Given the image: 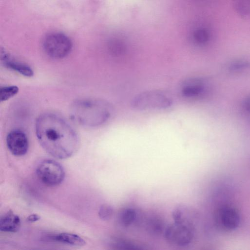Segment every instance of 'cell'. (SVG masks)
Returning <instances> with one entry per match:
<instances>
[{
  "instance_id": "2",
  "label": "cell",
  "mask_w": 250,
  "mask_h": 250,
  "mask_svg": "<svg viewBox=\"0 0 250 250\" xmlns=\"http://www.w3.org/2000/svg\"><path fill=\"white\" fill-rule=\"evenodd\" d=\"M113 112V106L103 100H82L76 101L71 108V114L79 124L87 126H99L106 122Z\"/></svg>"
},
{
  "instance_id": "6",
  "label": "cell",
  "mask_w": 250,
  "mask_h": 250,
  "mask_svg": "<svg viewBox=\"0 0 250 250\" xmlns=\"http://www.w3.org/2000/svg\"><path fill=\"white\" fill-rule=\"evenodd\" d=\"M36 174L44 184L50 187L60 185L65 177V172L62 166L51 159L42 161L37 167Z\"/></svg>"
},
{
  "instance_id": "17",
  "label": "cell",
  "mask_w": 250,
  "mask_h": 250,
  "mask_svg": "<svg viewBox=\"0 0 250 250\" xmlns=\"http://www.w3.org/2000/svg\"><path fill=\"white\" fill-rule=\"evenodd\" d=\"M19 91L17 86H7L0 88V100L1 102L5 101L16 95Z\"/></svg>"
},
{
  "instance_id": "4",
  "label": "cell",
  "mask_w": 250,
  "mask_h": 250,
  "mask_svg": "<svg viewBox=\"0 0 250 250\" xmlns=\"http://www.w3.org/2000/svg\"><path fill=\"white\" fill-rule=\"evenodd\" d=\"M43 48L47 55L60 59L67 56L71 52L72 42L63 33L52 32L47 34L43 40Z\"/></svg>"
},
{
  "instance_id": "5",
  "label": "cell",
  "mask_w": 250,
  "mask_h": 250,
  "mask_svg": "<svg viewBox=\"0 0 250 250\" xmlns=\"http://www.w3.org/2000/svg\"><path fill=\"white\" fill-rule=\"evenodd\" d=\"M165 238L169 242L180 246L190 243L194 237V227L191 222L184 220L175 222L166 227Z\"/></svg>"
},
{
  "instance_id": "10",
  "label": "cell",
  "mask_w": 250,
  "mask_h": 250,
  "mask_svg": "<svg viewBox=\"0 0 250 250\" xmlns=\"http://www.w3.org/2000/svg\"><path fill=\"white\" fill-rule=\"evenodd\" d=\"M19 216L9 210L2 215L0 219V230L3 232H15L21 226Z\"/></svg>"
},
{
  "instance_id": "3",
  "label": "cell",
  "mask_w": 250,
  "mask_h": 250,
  "mask_svg": "<svg viewBox=\"0 0 250 250\" xmlns=\"http://www.w3.org/2000/svg\"><path fill=\"white\" fill-rule=\"evenodd\" d=\"M173 104V99L168 93L158 90H148L136 95L131 102L132 106L139 110H161Z\"/></svg>"
},
{
  "instance_id": "12",
  "label": "cell",
  "mask_w": 250,
  "mask_h": 250,
  "mask_svg": "<svg viewBox=\"0 0 250 250\" xmlns=\"http://www.w3.org/2000/svg\"><path fill=\"white\" fill-rule=\"evenodd\" d=\"M145 227L150 234L154 235L161 234L165 229L163 220L156 216H151L146 219Z\"/></svg>"
},
{
  "instance_id": "16",
  "label": "cell",
  "mask_w": 250,
  "mask_h": 250,
  "mask_svg": "<svg viewBox=\"0 0 250 250\" xmlns=\"http://www.w3.org/2000/svg\"><path fill=\"white\" fill-rule=\"evenodd\" d=\"M113 246L120 250H136L144 249L142 246L138 245L127 240L122 238H115L113 241Z\"/></svg>"
},
{
  "instance_id": "7",
  "label": "cell",
  "mask_w": 250,
  "mask_h": 250,
  "mask_svg": "<svg viewBox=\"0 0 250 250\" xmlns=\"http://www.w3.org/2000/svg\"><path fill=\"white\" fill-rule=\"evenodd\" d=\"M7 146L11 153L16 156H21L27 152L29 143L26 135L20 130L10 132L6 137Z\"/></svg>"
},
{
  "instance_id": "13",
  "label": "cell",
  "mask_w": 250,
  "mask_h": 250,
  "mask_svg": "<svg viewBox=\"0 0 250 250\" xmlns=\"http://www.w3.org/2000/svg\"><path fill=\"white\" fill-rule=\"evenodd\" d=\"M227 70L231 73H238L250 69V59L241 58L229 62Z\"/></svg>"
},
{
  "instance_id": "19",
  "label": "cell",
  "mask_w": 250,
  "mask_h": 250,
  "mask_svg": "<svg viewBox=\"0 0 250 250\" xmlns=\"http://www.w3.org/2000/svg\"><path fill=\"white\" fill-rule=\"evenodd\" d=\"M113 214V209L109 205L104 204L99 210L98 214L100 218L103 220H109Z\"/></svg>"
},
{
  "instance_id": "18",
  "label": "cell",
  "mask_w": 250,
  "mask_h": 250,
  "mask_svg": "<svg viewBox=\"0 0 250 250\" xmlns=\"http://www.w3.org/2000/svg\"><path fill=\"white\" fill-rule=\"evenodd\" d=\"M210 34L209 31L206 29H200L197 31L194 35L196 42L200 44L207 43L210 39Z\"/></svg>"
},
{
  "instance_id": "8",
  "label": "cell",
  "mask_w": 250,
  "mask_h": 250,
  "mask_svg": "<svg viewBox=\"0 0 250 250\" xmlns=\"http://www.w3.org/2000/svg\"><path fill=\"white\" fill-rule=\"evenodd\" d=\"M182 95L188 99L202 96L208 89V83L200 78H191L184 81L181 85Z\"/></svg>"
},
{
  "instance_id": "1",
  "label": "cell",
  "mask_w": 250,
  "mask_h": 250,
  "mask_svg": "<svg viewBox=\"0 0 250 250\" xmlns=\"http://www.w3.org/2000/svg\"><path fill=\"white\" fill-rule=\"evenodd\" d=\"M36 133L42 148L59 159L72 156L79 149L77 134L64 120L53 113L40 115L36 122Z\"/></svg>"
},
{
  "instance_id": "14",
  "label": "cell",
  "mask_w": 250,
  "mask_h": 250,
  "mask_svg": "<svg viewBox=\"0 0 250 250\" xmlns=\"http://www.w3.org/2000/svg\"><path fill=\"white\" fill-rule=\"evenodd\" d=\"M235 12L240 17L250 19V0H231Z\"/></svg>"
},
{
  "instance_id": "20",
  "label": "cell",
  "mask_w": 250,
  "mask_h": 250,
  "mask_svg": "<svg viewBox=\"0 0 250 250\" xmlns=\"http://www.w3.org/2000/svg\"><path fill=\"white\" fill-rule=\"evenodd\" d=\"M242 106L244 110L250 115V96L246 97L243 100Z\"/></svg>"
},
{
  "instance_id": "9",
  "label": "cell",
  "mask_w": 250,
  "mask_h": 250,
  "mask_svg": "<svg viewBox=\"0 0 250 250\" xmlns=\"http://www.w3.org/2000/svg\"><path fill=\"white\" fill-rule=\"evenodd\" d=\"M0 60L5 67L23 76L30 77L33 75L34 72L29 65L16 60L2 49H1Z\"/></svg>"
},
{
  "instance_id": "15",
  "label": "cell",
  "mask_w": 250,
  "mask_h": 250,
  "mask_svg": "<svg viewBox=\"0 0 250 250\" xmlns=\"http://www.w3.org/2000/svg\"><path fill=\"white\" fill-rule=\"evenodd\" d=\"M138 217V213L132 208H125L122 209L119 215V220L121 224L124 227H128L135 222Z\"/></svg>"
},
{
  "instance_id": "21",
  "label": "cell",
  "mask_w": 250,
  "mask_h": 250,
  "mask_svg": "<svg viewBox=\"0 0 250 250\" xmlns=\"http://www.w3.org/2000/svg\"><path fill=\"white\" fill-rule=\"evenodd\" d=\"M41 217L38 214L33 213L30 214L27 218V221L29 222H35L39 220Z\"/></svg>"
},
{
  "instance_id": "11",
  "label": "cell",
  "mask_w": 250,
  "mask_h": 250,
  "mask_svg": "<svg viewBox=\"0 0 250 250\" xmlns=\"http://www.w3.org/2000/svg\"><path fill=\"white\" fill-rule=\"evenodd\" d=\"M52 239L58 242L72 246H83L85 241L80 236L71 233L62 232L52 237Z\"/></svg>"
}]
</instances>
